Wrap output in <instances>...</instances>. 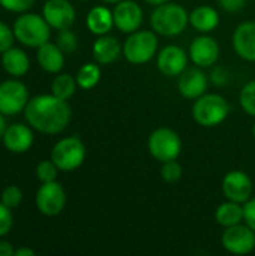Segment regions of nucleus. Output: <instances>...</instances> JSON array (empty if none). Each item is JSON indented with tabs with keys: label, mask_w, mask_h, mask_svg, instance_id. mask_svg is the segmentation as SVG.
Listing matches in <instances>:
<instances>
[{
	"label": "nucleus",
	"mask_w": 255,
	"mask_h": 256,
	"mask_svg": "<svg viewBox=\"0 0 255 256\" xmlns=\"http://www.w3.org/2000/svg\"><path fill=\"white\" fill-rule=\"evenodd\" d=\"M71 116L69 104L53 93L32 98L24 108V117L30 128L47 135H56L65 130L71 122Z\"/></svg>",
	"instance_id": "1"
},
{
	"label": "nucleus",
	"mask_w": 255,
	"mask_h": 256,
	"mask_svg": "<svg viewBox=\"0 0 255 256\" xmlns=\"http://www.w3.org/2000/svg\"><path fill=\"white\" fill-rule=\"evenodd\" d=\"M189 24V14L177 3L158 4L150 15V27L161 36H177Z\"/></svg>",
	"instance_id": "2"
},
{
	"label": "nucleus",
	"mask_w": 255,
	"mask_h": 256,
	"mask_svg": "<svg viewBox=\"0 0 255 256\" xmlns=\"http://www.w3.org/2000/svg\"><path fill=\"white\" fill-rule=\"evenodd\" d=\"M12 30L15 39L30 48H39L41 45L48 42L51 36V26L47 22L44 15L41 16L38 14L20 15L15 20Z\"/></svg>",
	"instance_id": "3"
},
{
	"label": "nucleus",
	"mask_w": 255,
	"mask_h": 256,
	"mask_svg": "<svg viewBox=\"0 0 255 256\" xmlns=\"http://www.w3.org/2000/svg\"><path fill=\"white\" fill-rule=\"evenodd\" d=\"M230 112L228 102L218 93H204L195 99L192 105V117L203 128H215L221 124Z\"/></svg>",
	"instance_id": "4"
},
{
	"label": "nucleus",
	"mask_w": 255,
	"mask_h": 256,
	"mask_svg": "<svg viewBox=\"0 0 255 256\" xmlns=\"http://www.w3.org/2000/svg\"><path fill=\"white\" fill-rule=\"evenodd\" d=\"M158 51V36L152 30H137L129 33L123 42V56L132 64L150 62Z\"/></svg>",
	"instance_id": "5"
},
{
	"label": "nucleus",
	"mask_w": 255,
	"mask_h": 256,
	"mask_svg": "<svg viewBox=\"0 0 255 256\" xmlns=\"http://www.w3.org/2000/svg\"><path fill=\"white\" fill-rule=\"evenodd\" d=\"M149 152L153 159L164 164L168 160H174L179 158L182 152V141L177 132L170 128H158L155 129L147 141Z\"/></svg>",
	"instance_id": "6"
},
{
	"label": "nucleus",
	"mask_w": 255,
	"mask_h": 256,
	"mask_svg": "<svg viewBox=\"0 0 255 256\" xmlns=\"http://www.w3.org/2000/svg\"><path fill=\"white\" fill-rule=\"evenodd\" d=\"M86 159V146L77 136H68L56 142L51 150V160L60 171H74Z\"/></svg>",
	"instance_id": "7"
},
{
	"label": "nucleus",
	"mask_w": 255,
	"mask_h": 256,
	"mask_svg": "<svg viewBox=\"0 0 255 256\" xmlns=\"http://www.w3.org/2000/svg\"><path fill=\"white\" fill-rule=\"evenodd\" d=\"M29 90L18 80H8L0 84V112L15 116L21 112L29 102Z\"/></svg>",
	"instance_id": "8"
},
{
	"label": "nucleus",
	"mask_w": 255,
	"mask_h": 256,
	"mask_svg": "<svg viewBox=\"0 0 255 256\" xmlns=\"http://www.w3.org/2000/svg\"><path fill=\"white\" fill-rule=\"evenodd\" d=\"M222 248L233 255H248L255 249V232L245 224L225 228L221 237Z\"/></svg>",
	"instance_id": "9"
},
{
	"label": "nucleus",
	"mask_w": 255,
	"mask_h": 256,
	"mask_svg": "<svg viewBox=\"0 0 255 256\" xmlns=\"http://www.w3.org/2000/svg\"><path fill=\"white\" fill-rule=\"evenodd\" d=\"M66 204V194L60 183H42L36 194V207L45 216H57L63 212Z\"/></svg>",
	"instance_id": "10"
},
{
	"label": "nucleus",
	"mask_w": 255,
	"mask_h": 256,
	"mask_svg": "<svg viewBox=\"0 0 255 256\" xmlns=\"http://www.w3.org/2000/svg\"><path fill=\"white\" fill-rule=\"evenodd\" d=\"M254 192L251 177L239 170L228 171L222 178V194L228 201L245 204Z\"/></svg>",
	"instance_id": "11"
},
{
	"label": "nucleus",
	"mask_w": 255,
	"mask_h": 256,
	"mask_svg": "<svg viewBox=\"0 0 255 256\" xmlns=\"http://www.w3.org/2000/svg\"><path fill=\"white\" fill-rule=\"evenodd\" d=\"M114 26L122 33H134L143 24V9L134 0H122L113 9Z\"/></svg>",
	"instance_id": "12"
},
{
	"label": "nucleus",
	"mask_w": 255,
	"mask_h": 256,
	"mask_svg": "<svg viewBox=\"0 0 255 256\" xmlns=\"http://www.w3.org/2000/svg\"><path fill=\"white\" fill-rule=\"evenodd\" d=\"M188 52L194 64L198 68H209L219 58V45L212 36L203 33L191 42Z\"/></svg>",
	"instance_id": "13"
},
{
	"label": "nucleus",
	"mask_w": 255,
	"mask_h": 256,
	"mask_svg": "<svg viewBox=\"0 0 255 256\" xmlns=\"http://www.w3.org/2000/svg\"><path fill=\"white\" fill-rule=\"evenodd\" d=\"M42 15L51 28H71L75 22V9L68 0H47L42 8Z\"/></svg>",
	"instance_id": "14"
},
{
	"label": "nucleus",
	"mask_w": 255,
	"mask_h": 256,
	"mask_svg": "<svg viewBox=\"0 0 255 256\" xmlns=\"http://www.w3.org/2000/svg\"><path fill=\"white\" fill-rule=\"evenodd\" d=\"M188 64V54L177 45H168L158 54V69L165 76H179Z\"/></svg>",
	"instance_id": "15"
},
{
	"label": "nucleus",
	"mask_w": 255,
	"mask_h": 256,
	"mask_svg": "<svg viewBox=\"0 0 255 256\" xmlns=\"http://www.w3.org/2000/svg\"><path fill=\"white\" fill-rule=\"evenodd\" d=\"M177 88L179 93L186 98V99H197L201 94L206 93L207 88V78L204 75V72L200 68H191V69H185L180 75H179V81H177Z\"/></svg>",
	"instance_id": "16"
},
{
	"label": "nucleus",
	"mask_w": 255,
	"mask_h": 256,
	"mask_svg": "<svg viewBox=\"0 0 255 256\" xmlns=\"http://www.w3.org/2000/svg\"><path fill=\"white\" fill-rule=\"evenodd\" d=\"M233 48L239 57L255 62V21L239 24L233 33Z\"/></svg>",
	"instance_id": "17"
},
{
	"label": "nucleus",
	"mask_w": 255,
	"mask_h": 256,
	"mask_svg": "<svg viewBox=\"0 0 255 256\" xmlns=\"http://www.w3.org/2000/svg\"><path fill=\"white\" fill-rule=\"evenodd\" d=\"M2 140L9 152L26 153L33 146V132L30 126L23 123H15L6 128Z\"/></svg>",
	"instance_id": "18"
},
{
	"label": "nucleus",
	"mask_w": 255,
	"mask_h": 256,
	"mask_svg": "<svg viewBox=\"0 0 255 256\" xmlns=\"http://www.w3.org/2000/svg\"><path fill=\"white\" fill-rule=\"evenodd\" d=\"M92 52H93V60L98 64L107 66L114 63L120 57V54L123 52V46L120 45L117 38L110 34H102L95 40Z\"/></svg>",
	"instance_id": "19"
},
{
	"label": "nucleus",
	"mask_w": 255,
	"mask_h": 256,
	"mask_svg": "<svg viewBox=\"0 0 255 256\" xmlns=\"http://www.w3.org/2000/svg\"><path fill=\"white\" fill-rule=\"evenodd\" d=\"M39 66L48 74H59L65 66V52L57 46V44L45 42L38 48L36 54Z\"/></svg>",
	"instance_id": "20"
},
{
	"label": "nucleus",
	"mask_w": 255,
	"mask_h": 256,
	"mask_svg": "<svg viewBox=\"0 0 255 256\" xmlns=\"http://www.w3.org/2000/svg\"><path fill=\"white\" fill-rule=\"evenodd\" d=\"M86 24L87 28L96 36L108 34L114 26L113 10H110L105 6H95L89 10L86 16Z\"/></svg>",
	"instance_id": "21"
},
{
	"label": "nucleus",
	"mask_w": 255,
	"mask_h": 256,
	"mask_svg": "<svg viewBox=\"0 0 255 256\" xmlns=\"http://www.w3.org/2000/svg\"><path fill=\"white\" fill-rule=\"evenodd\" d=\"M189 24L200 33H210L219 24L218 10L212 6H198L189 14Z\"/></svg>",
	"instance_id": "22"
},
{
	"label": "nucleus",
	"mask_w": 255,
	"mask_h": 256,
	"mask_svg": "<svg viewBox=\"0 0 255 256\" xmlns=\"http://www.w3.org/2000/svg\"><path fill=\"white\" fill-rule=\"evenodd\" d=\"M2 66L11 76H23L30 68V60L26 51L11 46L2 54Z\"/></svg>",
	"instance_id": "23"
},
{
	"label": "nucleus",
	"mask_w": 255,
	"mask_h": 256,
	"mask_svg": "<svg viewBox=\"0 0 255 256\" xmlns=\"http://www.w3.org/2000/svg\"><path fill=\"white\" fill-rule=\"evenodd\" d=\"M215 220L218 225H221L224 228L242 224V220H243V204L227 200V202H222L216 208Z\"/></svg>",
	"instance_id": "24"
},
{
	"label": "nucleus",
	"mask_w": 255,
	"mask_h": 256,
	"mask_svg": "<svg viewBox=\"0 0 255 256\" xmlns=\"http://www.w3.org/2000/svg\"><path fill=\"white\" fill-rule=\"evenodd\" d=\"M75 80H77V84H78L80 88H83V90L93 88L101 80V68H99V64L96 62L83 64L78 69Z\"/></svg>",
	"instance_id": "25"
},
{
	"label": "nucleus",
	"mask_w": 255,
	"mask_h": 256,
	"mask_svg": "<svg viewBox=\"0 0 255 256\" xmlns=\"http://www.w3.org/2000/svg\"><path fill=\"white\" fill-rule=\"evenodd\" d=\"M77 80L69 74H59L51 82V93L60 99L68 100L77 90Z\"/></svg>",
	"instance_id": "26"
},
{
	"label": "nucleus",
	"mask_w": 255,
	"mask_h": 256,
	"mask_svg": "<svg viewBox=\"0 0 255 256\" xmlns=\"http://www.w3.org/2000/svg\"><path fill=\"white\" fill-rule=\"evenodd\" d=\"M239 102H240L242 110L248 116L255 117V80L243 86L239 94Z\"/></svg>",
	"instance_id": "27"
},
{
	"label": "nucleus",
	"mask_w": 255,
	"mask_h": 256,
	"mask_svg": "<svg viewBox=\"0 0 255 256\" xmlns=\"http://www.w3.org/2000/svg\"><path fill=\"white\" fill-rule=\"evenodd\" d=\"M56 44L65 54H72L78 48V39H77L75 33H72L69 28L59 30Z\"/></svg>",
	"instance_id": "28"
},
{
	"label": "nucleus",
	"mask_w": 255,
	"mask_h": 256,
	"mask_svg": "<svg viewBox=\"0 0 255 256\" xmlns=\"http://www.w3.org/2000/svg\"><path fill=\"white\" fill-rule=\"evenodd\" d=\"M183 176V168L182 165L174 159V160H168L162 164L161 168V177L164 182L167 183H177Z\"/></svg>",
	"instance_id": "29"
},
{
	"label": "nucleus",
	"mask_w": 255,
	"mask_h": 256,
	"mask_svg": "<svg viewBox=\"0 0 255 256\" xmlns=\"http://www.w3.org/2000/svg\"><path fill=\"white\" fill-rule=\"evenodd\" d=\"M57 165L50 159V160H42L36 166V177L39 178L41 183H48L54 182L57 178Z\"/></svg>",
	"instance_id": "30"
},
{
	"label": "nucleus",
	"mask_w": 255,
	"mask_h": 256,
	"mask_svg": "<svg viewBox=\"0 0 255 256\" xmlns=\"http://www.w3.org/2000/svg\"><path fill=\"white\" fill-rule=\"evenodd\" d=\"M0 201L8 206L9 208H15L20 206V202L23 201V192L18 186H8L3 189Z\"/></svg>",
	"instance_id": "31"
},
{
	"label": "nucleus",
	"mask_w": 255,
	"mask_h": 256,
	"mask_svg": "<svg viewBox=\"0 0 255 256\" xmlns=\"http://www.w3.org/2000/svg\"><path fill=\"white\" fill-rule=\"evenodd\" d=\"M12 224H14V218H12L11 208L0 201V238L5 237L11 231Z\"/></svg>",
	"instance_id": "32"
},
{
	"label": "nucleus",
	"mask_w": 255,
	"mask_h": 256,
	"mask_svg": "<svg viewBox=\"0 0 255 256\" xmlns=\"http://www.w3.org/2000/svg\"><path fill=\"white\" fill-rule=\"evenodd\" d=\"M35 0H0V6L11 12H26L33 6Z\"/></svg>",
	"instance_id": "33"
},
{
	"label": "nucleus",
	"mask_w": 255,
	"mask_h": 256,
	"mask_svg": "<svg viewBox=\"0 0 255 256\" xmlns=\"http://www.w3.org/2000/svg\"><path fill=\"white\" fill-rule=\"evenodd\" d=\"M14 40H15L14 30L0 21V54H3L6 50H9L12 46Z\"/></svg>",
	"instance_id": "34"
},
{
	"label": "nucleus",
	"mask_w": 255,
	"mask_h": 256,
	"mask_svg": "<svg viewBox=\"0 0 255 256\" xmlns=\"http://www.w3.org/2000/svg\"><path fill=\"white\" fill-rule=\"evenodd\" d=\"M243 220L255 232V196H251L243 204Z\"/></svg>",
	"instance_id": "35"
},
{
	"label": "nucleus",
	"mask_w": 255,
	"mask_h": 256,
	"mask_svg": "<svg viewBox=\"0 0 255 256\" xmlns=\"http://www.w3.org/2000/svg\"><path fill=\"white\" fill-rule=\"evenodd\" d=\"M246 0H219V4L227 12H237L245 6Z\"/></svg>",
	"instance_id": "36"
},
{
	"label": "nucleus",
	"mask_w": 255,
	"mask_h": 256,
	"mask_svg": "<svg viewBox=\"0 0 255 256\" xmlns=\"http://www.w3.org/2000/svg\"><path fill=\"white\" fill-rule=\"evenodd\" d=\"M15 255V249L12 248V244L9 242L0 240V256H14Z\"/></svg>",
	"instance_id": "37"
},
{
	"label": "nucleus",
	"mask_w": 255,
	"mask_h": 256,
	"mask_svg": "<svg viewBox=\"0 0 255 256\" xmlns=\"http://www.w3.org/2000/svg\"><path fill=\"white\" fill-rule=\"evenodd\" d=\"M35 254L36 252L33 249H30V248H20V249L15 250L14 256H35Z\"/></svg>",
	"instance_id": "38"
},
{
	"label": "nucleus",
	"mask_w": 255,
	"mask_h": 256,
	"mask_svg": "<svg viewBox=\"0 0 255 256\" xmlns=\"http://www.w3.org/2000/svg\"><path fill=\"white\" fill-rule=\"evenodd\" d=\"M6 122H5V114H2L0 112V140L3 138V134H5V130H6Z\"/></svg>",
	"instance_id": "39"
},
{
	"label": "nucleus",
	"mask_w": 255,
	"mask_h": 256,
	"mask_svg": "<svg viewBox=\"0 0 255 256\" xmlns=\"http://www.w3.org/2000/svg\"><path fill=\"white\" fill-rule=\"evenodd\" d=\"M147 4H152V6H158V4H162V3H165V2H168V0H144Z\"/></svg>",
	"instance_id": "40"
},
{
	"label": "nucleus",
	"mask_w": 255,
	"mask_h": 256,
	"mask_svg": "<svg viewBox=\"0 0 255 256\" xmlns=\"http://www.w3.org/2000/svg\"><path fill=\"white\" fill-rule=\"evenodd\" d=\"M102 2H105V3H119V2H122V0H102Z\"/></svg>",
	"instance_id": "41"
},
{
	"label": "nucleus",
	"mask_w": 255,
	"mask_h": 256,
	"mask_svg": "<svg viewBox=\"0 0 255 256\" xmlns=\"http://www.w3.org/2000/svg\"><path fill=\"white\" fill-rule=\"evenodd\" d=\"M252 134H254V138H255V123H254V128H252Z\"/></svg>",
	"instance_id": "42"
},
{
	"label": "nucleus",
	"mask_w": 255,
	"mask_h": 256,
	"mask_svg": "<svg viewBox=\"0 0 255 256\" xmlns=\"http://www.w3.org/2000/svg\"><path fill=\"white\" fill-rule=\"evenodd\" d=\"M80 2H87V0H80Z\"/></svg>",
	"instance_id": "43"
}]
</instances>
